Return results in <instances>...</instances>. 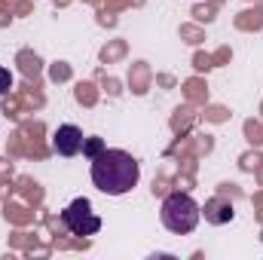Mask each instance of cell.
<instances>
[{
  "mask_svg": "<svg viewBox=\"0 0 263 260\" xmlns=\"http://www.w3.org/2000/svg\"><path fill=\"white\" fill-rule=\"evenodd\" d=\"M159 217H162V227H165L168 233L187 236V233L196 230L199 220H202V205H199L190 193H181V190H178V193H168L162 199Z\"/></svg>",
  "mask_w": 263,
  "mask_h": 260,
  "instance_id": "obj_2",
  "label": "cell"
},
{
  "mask_svg": "<svg viewBox=\"0 0 263 260\" xmlns=\"http://www.w3.org/2000/svg\"><path fill=\"white\" fill-rule=\"evenodd\" d=\"M9 89H12V73L6 67H0V95H6Z\"/></svg>",
  "mask_w": 263,
  "mask_h": 260,
  "instance_id": "obj_7",
  "label": "cell"
},
{
  "mask_svg": "<svg viewBox=\"0 0 263 260\" xmlns=\"http://www.w3.org/2000/svg\"><path fill=\"white\" fill-rule=\"evenodd\" d=\"M83 144H86V135L73 123H65V126H59V129L52 132V150L59 156H77V153H83Z\"/></svg>",
  "mask_w": 263,
  "mask_h": 260,
  "instance_id": "obj_4",
  "label": "cell"
},
{
  "mask_svg": "<svg viewBox=\"0 0 263 260\" xmlns=\"http://www.w3.org/2000/svg\"><path fill=\"white\" fill-rule=\"evenodd\" d=\"M202 214H205V220L211 224V227H223V224H230L233 220V202L227 199V196H214V199H208L205 202V208H202Z\"/></svg>",
  "mask_w": 263,
  "mask_h": 260,
  "instance_id": "obj_5",
  "label": "cell"
},
{
  "mask_svg": "<svg viewBox=\"0 0 263 260\" xmlns=\"http://www.w3.org/2000/svg\"><path fill=\"white\" fill-rule=\"evenodd\" d=\"M62 224L67 227L70 236H80V239H83V236H95V233L101 230V217L92 211V202H89L86 196L73 199L65 211H62Z\"/></svg>",
  "mask_w": 263,
  "mask_h": 260,
  "instance_id": "obj_3",
  "label": "cell"
},
{
  "mask_svg": "<svg viewBox=\"0 0 263 260\" xmlns=\"http://www.w3.org/2000/svg\"><path fill=\"white\" fill-rule=\"evenodd\" d=\"M141 181V165L126 150H101L92 159V184L107 196H126Z\"/></svg>",
  "mask_w": 263,
  "mask_h": 260,
  "instance_id": "obj_1",
  "label": "cell"
},
{
  "mask_svg": "<svg viewBox=\"0 0 263 260\" xmlns=\"http://www.w3.org/2000/svg\"><path fill=\"white\" fill-rule=\"evenodd\" d=\"M101 150H104V141H101V138H86V144H83V153H86L89 159H95Z\"/></svg>",
  "mask_w": 263,
  "mask_h": 260,
  "instance_id": "obj_6",
  "label": "cell"
}]
</instances>
